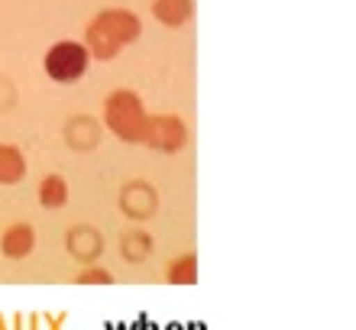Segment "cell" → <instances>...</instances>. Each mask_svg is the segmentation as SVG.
<instances>
[{
  "instance_id": "52a82bcc",
  "label": "cell",
  "mask_w": 356,
  "mask_h": 330,
  "mask_svg": "<svg viewBox=\"0 0 356 330\" xmlns=\"http://www.w3.org/2000/svg\"><path fill=\"white\" fill-rule=\"evenodd\" d=\"M152 17L165 29H181L195 17V0H152Z\"/></svg>"
},
{
  "instance_id": "7a4b0ae2",
  "label": "cell",
  "mask_w": 356,
  "mask_h": 330,
  "mask_svg": "<svg viewBox=\"0 0 356 330\" xmlns=\"http://www.w3.org/2000/svg\"><path fill=\"white\" fill-rule=\"evenodd\" d=\"M146 117H149V110L143 104V97L136 94V91H130V88H117V91H111V94L104 97L101 120H104V126L111 130L113 140L136 142V146H140Z\"/></svg>"
},
{
  "instance_id": "7c38bea8",
  "label": "cell",
  "mask_w": 356,
  "mask_h": 330,
  "mask_svg": "<svg viewBox=\"0 0 356 330\" xmlns=\"http://www.w3.org/2000/svg\"><path fill=\"white\" fill-rule=\"evenodd\" d=\"M75 285H113V275L101 265H88L85 272L75 275Z\"/></svg>"
},
{
  "instance_id": "6da1fadb",
  "label": "cell",
  "mask_w": 356,
  "mask_h": 330,
  "mask_svg": "<svg viewBox=\"0 0 356 330\" xmlns=\"http://www.w3.org/2000/svg\"><path fill=\"white\" fill-rule=\"evenodd\" d=\"M143 36V19L130 7H107L85 26V49L91 62H113L127 46Z\"/></svg>"
},
{
  "instance_id": "8992f818",
  "label": "cell",
  "mask_w": 356,
  "mask_h": 330,
  "mask_svg": "<svg viewBox=\"0 0 356 330\" xmlns=\"http://www.w3.org/2000/svg\"><path fill=\"white\" fill-rule=\"evenodd\" d=\"M120 211L133 220H146L156 214V191L143 181H133L120 191Z\"/></svg>"
},
{
  "instance_id": "9c48e42d",
  "label": "cell",
  "mask_w": 356,
  "mask_h": 330,
  "mask_svg": "<svg viewBox=\"0 0 356 330\" xmlns=\"http://www.w3.org/2000/svg\"><path fill=\"white\" fill-rule=\"evenodd\" d=\"M36 198L46 211H62L68 204V198H72V188H68L65 175H58V172L42 175V181H39V188H36Z\"/></svg>"
},
{
  "instance_id": "5b68a950",
  "label": "cell",
  "mask_w": 356,
  "mask_h": 330,
  "mask_svg": "<svg viewBox=\"0 0 356 330\" xmlns=\"http://www.w3.org/2000/svg\"><path fill=\"white\" fill-rule=\"evenodd\" d=\"M33 249H36V230H33V224H10L0 233V253L7 256V259H13V263L33 256Z\"/></svg>"
},
{
  "instance_id": "8fae6325",
  "label": "cell",
  "mask_w": 356,
  "mask_h": 330,
  "mask_svg": "<svg viewBox=\"0 0 356 330\" xmlns=\"http://www.w3.org/2000/svg\"><path fill=\"white\" fill-rule=\"evenodd\" d=\"M120 249H123V256H127L130 263H140L143 256L152 249V240L146 233H140V230H136V233H127V236H123Z\"/></svg>"
},
{
  "instance_id": "3957f363",
  "label": "cell",
  "mask_w": 356,
  "mask_h": 330,
  "mask_svg": "<svg viewBox=\"0 0 356 330\" xmlns=\"http://www.w3.org/2000/svg\"><path fill=\"white\" fill-rule=\"evenodd\" d=\"M91 68V56L81 39H58L42 56V72L52 85H78Z\"/></svg>"
},
{
  "instance_id": "277c9868",
  "label": "cell",
  "mask_w": 356,
  "mask_h": 330,
  "mask_svg": "<svg viewBox=\"0 0 356 330\" xmlns=\"http://www.w3.org/2000/svg\"><path fill=\"white\" fill-rule=\"evenodd\" d=\"M188 123L185 117L178 113H149L146 123H143V136H140V146L152 152H165V156H175L188 146Z\"/></svg>"
},
{
  "instance_id": "ba28073f",
  "label": "cell",
  "mask_w": 356,
  "mask_h": 330,
  "mask_svg": "<svg viewBox=\"0 0 356 330\" xmlns=\"http://www.w3.org/2000/svg\"><path fill=\"white\" fill-rule=\"evenodd\" d=\"M26 156H23V149L19 146H13V142H0V185H19V181L26 179Z\"/></svg>"
},
{
  "instance_id": "30bf717a",
  "label": "cell",
  "mask_w": 356,
  "mask_h": 330,
  "mask_svg": "<svg viewBox=\"0 0 356 330\" xmlns=\"http://www.w3.org/2000/svg\"><path fill=\"white\" fill-rule=\"evenodd\" d=\"M165 282L169 285H195L197 282V256L195 253H185L172 259L165 265Z\"/></svg>"
}]
</instances>
